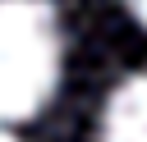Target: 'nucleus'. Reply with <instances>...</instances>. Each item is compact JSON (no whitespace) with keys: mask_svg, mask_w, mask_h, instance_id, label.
Here are the masks:
<instances>
[{"mask_svg":"<svg viewBox=\"0 0 147 142\" xmlns=\"http://www.w3.org/2000/svg\"><path fill=\"white\" fill-rule=\"evenodd\" d=\"M0 142H18V137H9V133H5V124H0Z\"/></svg>","mask_w":147,"mask_h":142,"instance_id":"nucleus-4","label":"nucleus"},{"mask_svg":"<svg viewBox=\"0 0 147 142\" xmlns=\"http://www.w3.org/2000/svg\"><path fill=\"white\" fill-rule=\"evenodd\" d=\"M96 142H147V69L110 92Z\"/></svg>","mask_w":147,"mask_h":142,"instance_id":"nucleus-2","label":"nucleus"},{"mask_svg":"<svg viewBox=\"0 0 147 142\" xmlns=\"http://www.w3.org/2000/svg\"><path fill=\"white\" fill-rule=\"evenodd\" d=\"M124 5H129V9H133V18L147 27V0H124Z\"/></svg>","mask_w":147,"mask_h":142,"instance_id":"nucleus-3","label":"nucleus"},{"mask_svg":"<svg viewBox=\"0 0 147 142\" xmlns=\"http://www.w3.org/2000/svg\"><path fill=\"white\" fill-rule=\"evenodd\" d=\"M60 82V23L41 0H0V124L32 119Z\"/></svg>","mask_w":147,"mask_h":142,"instance_id":"nucleus-1","label":"nucleus"}]
</instances>
